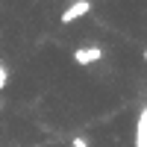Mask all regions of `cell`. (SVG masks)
<instances>
[{"mask_svg":"<svg viewBox=\"0 0 147 147\" xmlns=\"http://www.w3.org/2000/svg\"><path fill=\"white\" fill-rule=\"evenodd\" d=\"M88 12H91V0H77V3H71L62 15H59V24H74V21L85 18Z\"/></svg>","mask_w":147,"mask_h":147,"instance_id":"1","label":"cell"},{"mask_svg":"<svg viewBox=\"0 0 147 147\" xmlns=\"http://www.w3.org/2000/svg\"><path fill=\"white\" fill-rule=\"evenodd\" d=\"M103 59V50L97 44H88V47H80V50H74V62L77 65H82V68H88V65H94V62H100Z\"/></svg>","mask_w":147,"mask_h":147,"instance_id":"2","label":"cell"},{"mask_svg":"<svg viewBox=\"0 0 147 147\" xmlns=\"http://www.w3.org/2000/svg\"><path fill=\"white\" fill-rule=\"evenodd\" d=\"M136 147H147V115L138 118V132H136Z\"/></svg>","mask_w":147,"mask_h":147,"instance_id":"3","label":"cell"},{"mask_svg":"<svg viewBox=\"0 0 147 147\" xmlns=\"http://www.w3.org/2000/svg\"><path fill=\"white\" fill-rule=\"evenodd\" d=\"M71 144H74V147H91L85 136H74V141H71Z\"/></svg>","mask_w":147,"mask_h":147,"instance_id":"4","label":"cell"},{"mask_svg":"<svg viewBox=\"0 0 147 147\" xmlns=\"http://www.w3.org/2000/svg\"><path fill=\"white\" fill-rule=\"evenodd\" d=\"M6 77H9V74H6V68L0 65V82H6Z\"/></svg>","mask_w":147,"mask_h":147,"instance_id":"5","label":"cell"},{"mask_svg":"<svg viewBox=\"0 0 147 147\" xmlns=\"http://www.w3.org/2000/svg\"><path fill=\"white\" fill-rule=\"evenodd\" d=\"M3 85H6V82H0V91H3Z\"/></svg>","mask_w":147,"mask_h":147,"instance_id":"6","label":"cell"},{"mask_svg":"<svg viewBox=\"0 0 147 147\" xmlns=\"http://www.w3.org/2000/svg\"><path fill=\"white\" fill-rule=\"evenodd\" d=\"M144 62H147V50H144Z\"/></svg>","mask_w":147,"mask_h":147,"instance_id":"7","label":"cell"}]
</instances>
